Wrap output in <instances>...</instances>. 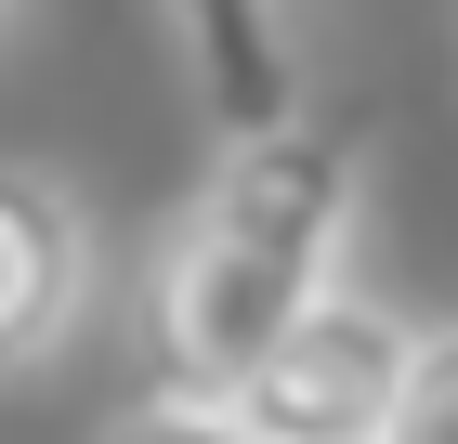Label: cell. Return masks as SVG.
I'll return each instance as SVG.
<instances>
[{
	"instance_id": "obj_6",
	"label": "cell",
	"mask_w": 458,
	"mask_h": 444,
	"mask_svg": "<svg viewBox=\"0 0 458 444\" xmlns=\"http://www.w3.org/2000/svg\"><path fill=\"white\" fill-rule=\"evenodd\" d=\"M92 444H262L223 392H183V379H157V392H131V406L106 418Z\"/></svg>"
},
{
	"instance_id": "obj_1",
	"label": "cell",
	"mask_w": 458,
	"mask_h": 444,
	"mask_svg": "<svg viewBox=\"0 0 458 444\" xmlns=\"http://www.w3.org/2000/svg\"><path fill=\"white\" fill-rule=\"evenodd\" d=\"M367 171H380V131L367 118L288 105L262 131H223L210 171H197V197L157 222V262H144L157 379L223 392L315 288H341L353 236H367Z\"/></svg>"
},
{
	"instance_id": "obj_2",
	"label": "cell",
	"mask_w": 458,
	"mask_h": 444,
	"mask_svg": "<svg viewBox=\"0 0 458 444\" xmlns=\"http://www.w3.org/2000/svg\"><path fill=\"white\" fill-rule=\"evenodd\" d=\"M406 327H420L406 301H380V288H353V274H341V288H315L276 340L223 379V406H236L262 444H380Z\"/></svg>"
},
{
	"instance_id": "obj_7",
	"label": "cell",
	"mask_w": 458,
	"mask_h": 444,
	"mask_svg": "<svg viewBox=\"0 0 458 444\" xmlns=\"http://www.w3.org/2000/svg\"><path fill=\"white\" fill-rule=\"evenodd\" d=\"M0 27H13V0H0Z\"/></svg>"
},
{
	"instance_id": "obj_5",
	"label": "cell",
	"mask_w": 458,
	"mask_h": 444,
	"mask_svg": "<svg viewBox=\"0 0 458 444\" xmlns=\"http://www.w3.org/2000/svg\"><path fill=\"white\" fill-rule=\"evenodd\" d=\"M380 444H458V314H445V327H406V366H393Z\"/></svg>"
},
{
	"instance_id": "obj_3",
	"label": "cell",
	"mask_w": 458,
	"mask_h": 444,
	"mask_svg": "<svg viewBox=\"0 0 458 444\" xmlns=\"http://www.w3.org/2000/svg\"><path fill=\"white\" fill-rule=\"evenodd\" d=\"M106 301V222L66 171L0 157V379L53 366Z\"/></svg>"
},
{
	"instance_id": "obj_4",
	"label": "cell",
	"mask_w": 458,
	"mask_h": 444,
	"mask_svg": "<svg viewBox=\"0 0 458 444\" xmlns=\"http://www.w3.org/2000/svg\"><path fill=\"white\" fill-rule=\"evenodd\" d=\"M144 13L171 39V79L210 144L301 105V0H144Z\"/></svg>"
}]
</instances>
